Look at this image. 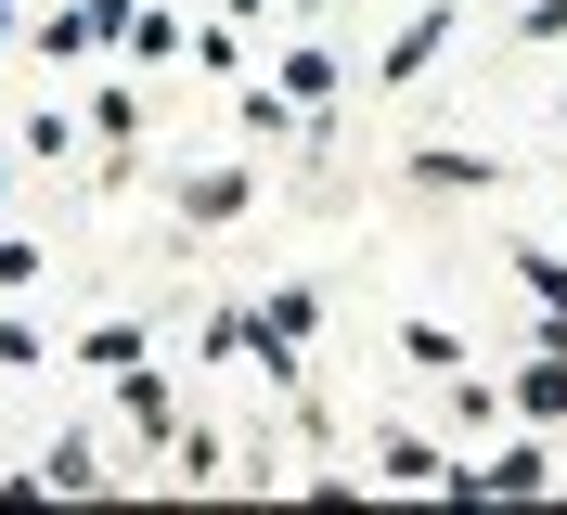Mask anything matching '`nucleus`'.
Here are the masks:
<instances>
[{"label": "nucleus", "instance_id": "obj_2", "mask_svg": "<svg viewBox=\"0 0 567 515\" xmlns=\"http://www.w3.org/2000/svg\"><path fill=\"white\" fill-rule=\"evenodd\" d=\"M439 52H452V13H425V27H413V39H400V52H388V78H413V65H439Z\"/></svg>", "mask_w": 567, "mask_h": 515}, {"label": "nucleus", "instance_id": "obj_1", "mask_svg": "<svg viewBox=\"0 0 567 515\" xmlns=\"http://www.w3.org/2000/svg\"><path fill=\"white\" fill-rule=\"evenodd\" d=\"M116 27H130L116 0H78V13H52V39H39V52H91V39H116Z\"/></svg>", "mask_w": 567, "mask_h": 515}]
</instances>
